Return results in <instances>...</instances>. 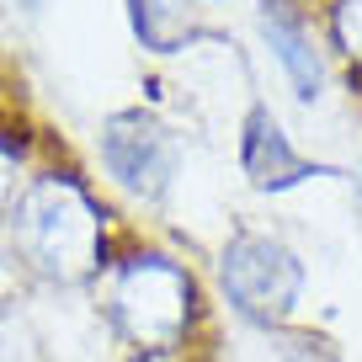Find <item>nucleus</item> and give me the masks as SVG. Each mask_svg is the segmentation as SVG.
Here are the masks:
<instances>
[{"instance_id": "obj_1", "label": "nucleus", "mask_w": 362, "mask_h": 362, "mask_svg": "<svg viewBox=\"0 0 362 362\" xmlns=\"http://www.w3.org/2000/svg\"><path fill=\"white\" fill-rule=\"evenodd\" d=\"M6 229L27 272L54 288H80L107 267V208L69 170H43L22 181Z\"/></svg>"}, {"instance_id": "obj_2", "label": "nucleus", "mask_w": 362, "mask_h": 362, "mask_svg": "<svg viewBox=\"0 0 362 362\" xmlns=\"http://www.w3.org/2000/svg\"><path fill=\"white\" fill-rule=\"evenodd\" d=\"M107 320L112 330L144 357H165L192 336L197 320V288L192 272L160 250L117 261L112 283H107Z\"/></svg>"}, {"instance_id": "obj_3", "label": "nucleus", "mask_w": 362, "mask_h": 362, "mask_svg": "<svg viewBox=\"0 0 362 362\" xmlns=\"http://www.w3.org/2000/svg\"><path fill=\"white\" fill-rule=\"evenodd\" d=\"M218 288L240 320L283 325L304 298V261L283 240L261 235V229H240V235H229L224 256H218Z\"/></svg>"}, {"instance_id": "obj_4", "label": "nucleus", "mask_w": 362, "mask_h": 362, "mask_svg": "<svg viewBox=\"0 0 362 362\" xmlns=\"http://www.w3.org/2000/svg\"><path fill=\"white\" fill-rule=\"evenodd\" d=\"M102 165L107 176L123 187L128 197L139 203H160V197L176 187V170H181V155H176V139L165 134V123L139 107H123L102 123Z\"/></svg>"}, {"instance_id": "obj_5", "label": "nucleus", "mask_w": 362, "mask_h": 362, "mask_svg": "<svg viewBox=\"0 0 362 362\" xmlns=\"http://www.w3.org/2000/svg\"><path fill=\"white\" fill-rule=\"evenodd\" d=\"M240 170L256 192H288L309 176H330L325 165H309L293 149V139L283 134V123L267 112V107H250L245 123H240Z\"/></svg>"}, {"instance_id": "obj_6", "label": "nucleus", "mask_w": 362, "mask_h": 362, "mask_svg": "<svg viewBox=\"0 0 362 362\" xmlns=\"http://www.w3.org/2000/svg\"><path fill=\"white\" fill-rule=\"evenodd\" d=\"M261 33H267V48L283 64L293 96L298 102H315L320 90H325V64H320V48L309 37V27L288 11L283 0H261Z\"/></svg>"}, {"instance_id": "obj_7", "label": "nucleus", "mask_w": 362, "mask_h": 362, "mask_svg": "<svg viewBox=\"0 0 362 362\" xmlns=\"http://www.w3.org/2000/svg\"><path fill=\"white\" fill-rule=\"evenodd\" d=\"M134 6V33L144 37L155 54H170L176 48V37H170L165 22H176V11H170V0H128Z\"/></svg>"}, {"instance_id": "obj_8", "label": "nucleus", "mask_w": 362, "mask_h": 362, "mask_svg": "<svg viewBox=\"0 0 362 362\" xmlns=\"http://www.w3.org/2000/svg\"><path fill=\"white\" fill-rule=\"evenodd\" d=\"M0 362H37V336L11 304H0Z\"/></svg>"}, {"instance_id": "obj_9", "label": "nucleus", "mask_w": 362, "mask_h": 362, "mask_svg": "<svg viewBox=\"0 0 362 362\" xmlns=\"http://www.w3.org/2000/svg\"><path fill=\"white\" fill-rule=\"evenodd\" d=\"M16 176H22V149L0 134V224H6V214H11L16 192H22V181H16Z\"/></svg>"}, {"instance_id": "obj_10", "label": "nucleus", "mask_w": 362, "mask_h": 362, "mask_svg": "<svg viewBox=\"0 0 362 362\" xmlns=\"http://www.w3.org/2000/svg\"><path fill=\"white\" fill-rule=\"evenodd\" d=\"M336 43L362 64V0H336Z\"/></svg>"}, {"instance_id": "obj_11", "label": "nucleus", "mask_w": 362, "mask_h": 362, "mask_svg": "<svg viewBox=\"0 0 362 362\" xmlns=\"http://www.w3.org/2000/svg\"><path fill=\"white\" fill-rule=\"evenodd\" d=\"M357 192H362V170H357Z\"/></svg>"}]
</instances>
